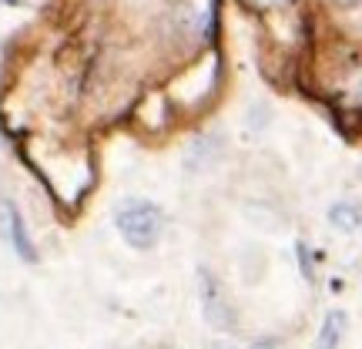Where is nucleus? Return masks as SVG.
Here are the masks:
<instances>
[{"instance_id":"3","label":"nucleus","mask_w":362,"mask_h":349,"mask_svg":"<svg viewBox=\"0 0 362 349\" xmlns=\"http://www.w3.org/2000/svg\"><path fill=\"white\" fill-rule=\"evenodd\" d=\"M0 222H4V232L11 239L13 252H17L24 262H37V248L30 242L27 225H24V219H21V212L13 208V202H0Z\"/></svg>"},{"instance_id":"5","label":"nucleus","mask_w":362,"mask_h":349,"mask_svg":"<svg viewBox=\"0 0 362 349\" xmlns=\"http://www.w3.org/2000/svg\"><path fill=\"white\" fill-rule=\"evenodd\" d=\"M329 222L336 225L339 232H356L362 222V212L352 202H336V205L329 208Z\"/></svg>"},{"instance_id":"6","label":"nucleus","mask_w":362,"mask_h":349,"mask_svg":"<svg viewBox=\"0 0 362 349\" xmlns=\"http://www.w3.org/2000/svg\"><path fill=\"white\" fill-rule=\"evenodd\" d=\"M188 7H192V27H194V34L198 38H205L208 30H211V17H215V0H188Z\"/></svg>"},{"instance_id":"4","label":"nucleus","mask_w":362,"mask_h":349,"mask_svg":"<svg viewBox=\"0 0 362 349\" xmlns=\"http://www.w3.org/2000/svg\"><path fill=\"white\" fill-rule=\"evenodd\" d=\"M346 326H349L346 312H342V309H332L322 319V329H319L315 349H339V343H342V336H346Z\"/></svg>"},{"instance_id":"1","label":"nucleus","mask_w":362,"mask_h":349,"mask_svg":"<svg viewBox=\"0 0 362 349\" xmlns=\"http://www.w3.org/2000/svg\"><path fill=\"white\" fill-rule=\"evenodd\" d=\"M115 225L121 239L131 248H155L161 242V229H165V215L155 202L148 198H128L124 205H117Z\"/></svg>"},{"instance_id":"2","label":"nucleus","mask_w":362,"mask_h":349,"mask_svg":"<svg viewBox=\"0 0 362 349\" xmlns=\"http://www.w3.org/2000/svg\"><path fill=\"white\" fill-rule=\"evenodd\" d=\"M202 306H205V319L211 326H218V329H232L235 326V316H232V309H228V299L221 296L215 275L205 269H202Z\"/></svg>"}]
</instances>
